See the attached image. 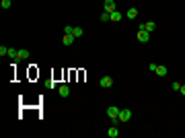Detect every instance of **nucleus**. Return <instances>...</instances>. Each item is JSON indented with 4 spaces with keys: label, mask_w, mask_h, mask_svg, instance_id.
<instances>
[{
    "label": "nucleus",
    "mask_w": 185,
    "mask_h": 138,
    "mask_svg": "<svg viewBox=\"0 0 185 138\" xmlns=\"http://www.w3.org/2000/svg\"><path fill=\"white\" fill-rule=\"evenodd\" d=\"M140 29H146V31H156V23H152V21H148V23H140Z\"/></svg>",
    "instance_id": "0eeeda50"
},
{
    "label": "nucleus",
    "mask_w": 185,
    "mask_h": 138,
    "mask_svg": "<svg viewBox=\"0 0 185 138\" xmlns=\"http://www.w3.org/2000/svg\"><path fill=\"white\" fill-rule=\"evenodd\" d=\"M99 85H101V89H109L111 85H113V78H111V76H101Z\"/></svg>",
    "instance_id": "20e7f679"
},
{
    "label": "nucleus",
    "mask_w": 185,
    "mask_h": 138,
    "mask_svg": "<svg viewBox=\"0 0 185 138\" xmlns=\"http://www.w3.org/2000/svg\"><path fill=\"white\" fill-rule=\"evenodd\" d=\"M99 19H101V23H107V21H111V13H107V10H103Z\"/></svg>",
    "instance_id": "ddd939ff"
},
{
    "label": "nucleus",
    "mask_w": 185,
    "mask_h": 138,
    "mask_svg": "<svg viewBox=\"0 0 185 138\" xmlns=\"http://www.w3.org/2000/svg\"><path fill=\"white\" fill-rule=\"evenodd\" d=\"M136 39L140 43H148V41H150V31H146V29H138Z\"/></svg>",
    "instance_id": "f03ea898"
},
{
    "label": "nucleus",
    "mask_w": 185,
    "mask_h": 138,
    "mask_svg": "<svg viewBox=\"0 0 185 138\" xmlns=\"http://www.w3.org/2000/svg\"><path fill=\"white\" fill-rule=\"evenodd\" d=\"M107 116H109V120L113 122V124H117V122H119V107L109 105V107H107Z\"/></svg>",
    "instance_id": "f257e3e1"
},
{
    "label": "nucleus",
    "mask_w": 185,
    "mask_h": 138,
    "mask_svg": "<svg viewBox=\"0 0 185 138\" xmlns=\"http://www.w3.org/2000/svg\"><path fill=\"white\" fill-rule=\"evenodd\" d=\"M107 136H109V138H117V136H119V128H117V126L113 124V126L109 128V130H107Z\"/></svg>",
    "instance_id": "9d476101"
},
{
    "label": "nucleus",
    "mask_w": 185,
    "mask_h": 138,
    "mask_svg": "<svg viewBox=\"0 0 185 138\" xmlns=\"http://www.w3.org/2000/svg\"><path fill=\"white\" fill-rule=\"evenodd\" d=\"M10 4H13V0H0V6L4 8V10H6V8H10Z\"/></svg>",
    "instance_id": "2eb2a0df"
},
{
    "label": "nucleus",
    "mask_w": 185,
    "mask_h": 138,
    "mask_svg": "<svg viewBox=\"0 0 185 138\" xmlns=\"http://www.w3.org/2000/svg\"><path fill=\"white\" fill-rule=\"evenodd\" d=\"M17 52H19V49H14V48H8V56H10L13 60H17Z\"/></svg>",
    "instance_id": "f3484780"
},
{
    "label": "nucleus",
    "mask_w": 185,
    "mask_h": 138,
    "mask_svg": "<svg viewBox=\"0 0 185 138\" xmlns=\"http://www.w3.org/2000/svg\"><path fill=\"white\" fill-rule=\"evenodd\" d=\"M0 56L4 58V56H8V48H4V45H0Z\"/></svg>",
    "instance_id": "a211bd4d"
},
{
    "label": "nucleus",
    "mask_w": 185,
    "mask_h": 138,
    "mask_svg": "<svg viewBox=\"0 0 185 138\" xmlns=\"http://www.w3.org/2000/svg\"><path fill=\"white\" fill-rule=\"evenodd\" d=\"M132 120V111L130 109H119V122L125 124V122H130Z\"/></svg>",
    "instance_id": "7ed1b4c3"
},
{
    "label": "nucleus",
    "mask_w": 185,
    "mask_h": 138,
    "mask_svg": "<svg viewBox=\"0 0 185 138\" xmlns=\"http://www.w3.org/2000/svg\"><path fill=\"white\" fill-rule=\"evenodd\" d=\"M31 58V52L29 49H19L17 52V60H29Z\"/></svg>",
    "instance_id": "423d86ee"
},
{
    "label": "nucleus",
    "mask_w": 185,
    "mask_h": 138,
    "mask_svg": "<svg viewBox=\"0 0 185 138\" xmlns=\"http://www.w3.org/2000/svg\"><path fill=\"white\" fill-rule=\"evenodd\" d=\"M58 93H60V97H68L70 95V87L68 85H60V87H58Z\"/></svg>",
    "instance_id": "1a4fd4ad"
},
{
    "label": "nucleus",
    "mask_w": 185,
    "mask_h": 138,
    "mask_svg": "<svg viewBox=\"0 0 185 138\" xmlns=\"http://www.w3.org/2000/svg\"><path fill=\"white\" fill-rule=\"evenodd\" d=\"M82 33H84V31H82L80 27H74V31H72V35H74V37H82Z\"/></svg>",
    "instance_id": "dca6fc26"
},
{
    "label": "nucleus",
    "mask_w": 185,
    "mask_h": 138,
    "mask_svg": "<svg viewBox=\"0 0 185 138\" xmlns=\"http://www.w3.org/2000/svg\"><path fill=\"white\" fill-rule=\"evenodd\" d=\"M179 93H181V95L185 97V85H181V89H179Z\"/></svg>",
    "instance_id": "4be33fe9"
},
{
    "label": "nucleus",
    "mask_w": 185,
    "mask_h": 138,
    "mask_svg": "<svg viewBox=\"0 0 185 138\" xmlns=\"http://www.w3.org/2000/svg\"><path fill=\"white\" fill-rule=\"evenodd\" d=\"M156 68H158V64H154V62L148 64V70H150V72H156Z\"/></svg>",
    "instance_id": "6ab92c4d"
},
{
    "label": "nucleus",
    "mask_w": 185,
    "mask_h": 138,
    "mask_svg": "<svg viewBox=\"0 0 185 138\" xmlns=\"http://www.w3.org/2000/svg\"><path fill=\"white\" fill-rule=\"evenodd\" d=\"M119 19H121V13H119V10H117V8H115V10L111 13V21H113V23H117V21H119Z\"/></svg>",
    "instance_id": "4468645a"
},
{
    "label": "nucleus",
    "mask_w": 185,
    "mask_h": 138,
    "mask_svg": "<svg viewBox=\"0 0 185 138\" xmlns=\"http://www.w3.org/2000/svg\"><path fill=\"white\" fill-rule=\"evenodd\" d=\"M171 89L173 91H179V89H181V83H171Z\"/></svg>",
    "instance_id": "aec40b11"
},
{
    "label": "nucleus",
    "mask_w": 185,
    "mask_h": 138,
    "mask_svg": "<svg viewBox=\"0 0 185 138\" xmlns=\"http://www.w3.org/2000/svg\"><path fill=\"white\" fill-rule=\"evenodd\" d=\"M125 17H128V19H136V17H138V10H136L134 6H132V8H128V13H125Z\"/></svg>",
    "instance_id": "f8f14e48"
},
{
    "label": "nucleus",
    "mask_w": 185,
    "mask_h": 138,
    "mask_svg": "<svg viewBox=\"0 0 185 138\" xmlns=\"http://www.w3.org/2000/svg\"><path fill=\"white\" fill-rule=\"evenodd\" d=\"M103 10H107V13H113V10H115V0H105V4H103Z\"/></svg>",
    "instance_id": "6e6552de"
},
{
    "label": "nucleus",
    "mask_w": 185,
    "mask_h": 138,
    "mask_svg": "<svg viewBox=\"0 0 185 138\" xmlns=\"http://www.w3.org/2000/svg\"><path fill=\"white\" fill-rule=\"evenodd\" d=\"M154 74H156V76H167V74H169V70H167V66H158Z\"/></svg>",
    "instance_id": "9b49d317"
},
{
    "label": "nucleus",
    "mask_w": 185,
    "mask_h": 138,
    "mask_svg": "<svg viewBox=\"0 0 185 138\" xmlns=\"http://www.w3.org/2000/svg\"><path fill=\"white\" fill-rule=\"evenodd\" d=\"M72 31H74V27H70V25H66V27H64V33H72Z\"/></svg>",
    "instance_id": "412c9836"
},
{
    "label": "nucleus",
    "mask_w": 185,
    "mask_h": 138,
    "mask_svg": "<svg viewBox=\"0 0 185 138\" xmlns=\"http://www.w3.org/2000/svg\"><path fill=\"white\" fill-rule=\"evenodd\" d=\"M74 35L72 33H64V37H62V43H64V45H72V43H74Z\"/></svg>",
    "instance_id": "39448f33"
}]
</instances>
